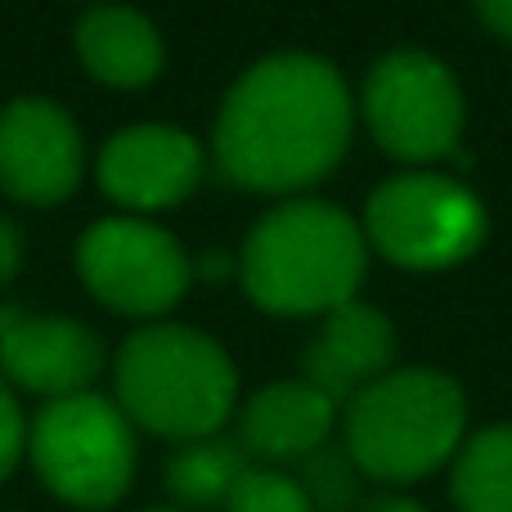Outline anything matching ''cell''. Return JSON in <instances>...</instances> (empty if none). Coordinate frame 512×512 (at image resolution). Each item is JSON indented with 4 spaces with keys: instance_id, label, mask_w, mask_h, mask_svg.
<instances>
[{
    "instance_id": "6da1fadb",
    "label": "cell",
    "mask_w": 512,
    "mask_h": 512,
    "mask_svg": "<svg viewBox=\"0 0 512 512\" xmlns=\"http://www.w3.org/2000/svg\"><path fill=\"white\" fill-rule=\"evenodd\" d=\"M355 104L319 54H270L248 68L216 117V162L243 189L292 194L342 162Z\"/></svg>"
},
{
    "instance_id": "7a4b0ae2",
    "label": "cell",
    "mask_w": 512,
    "mask_h": 512,
    "mask_svg": "<svg viewBox=\"0 0 512 512\" xmlns=\"http://www.w3.org/2000/svg\"><path fill=\"white\" fill-rule=\"evenodd\" d=\"M239 279L270 315H328L355 301L364 230L333 203H283L248 230Z\"/></svg>"
},
{
    "instance_id": "3957f363",
    "label": "cell",
    "mask_w": 512,
    "mask_h": 512,
    "mask_svg": "<svg viewBox=\"0 0 512 512\" xmlns=\"http://www.w3.org/2000/svg\"><path fill=\"white\" fill-rule=\"evenodd\" d=\"M239 378L221 342L185 324H149L117 351V409L167 441H203L230 418Z\"/></svg>"
},
{
    "instance_id": "277c9868",
    "label": "cell",
    "mask_w": 512,
    "mask_h": 512,
    "mask_svg": "<svg viewBox=\"0 0 512 512\" xmlns=\"http://www.w3.org/2000/svg\"><path fill=\"white\" fill-rule=\"evenodd\" d=\"M468 405L450 373L396 369L346 400V454L373 481L405 486L454 459Z\"/></svg>"
},
{
    "instance_id": "5b68a950",
    "label": "cell",
    "mask_w": 512,
    "mask_h": 512,
    "mask_svg": "<svg viewBox=\"0 0 512 512\" xmlns=\"http://www.w3.org/2000/svg\"><path fill=\"white\" fill-rule=\"evenodd\" d=\"M32 463L72 508H113L135 477V427L113 400L81 391L50 400L32 423Z\"/></svg>"
},
{
    "instance_id": "8992f818",
    "label": "cell",
    "mask_w": 512,
    "mask_h": 512,
    "mask_svg": "<svg viewBox=\"0 0 512 512\" xmlns=\"http://www.w3.org/2000/svg\"><path fill=\"white\" fill-rule=\"evenodd\" d=\"M364 234L387 261L405 270H445L468 261L486 239V207L450 176H396L373 189Z\"/></svg>"
},
{
    "instance_id": "52a82bcc",
    "label": "cell",
    "mask_w": 512,
    "mask_h": 512,
    "mask_svg": "<svg viewBox=\"0 0 512 512\" xmlns=\"http://www.w3.org/2000/svg\"><path fill=\"white\" fill-rule=\"evenodd\" d=\"M463 86L436 54L391 50L364 81V122L400 162H441L463 140Z\"/></svg>"
},
{
    "instance_id": "ba28073f",
    "label": "cell",
    "mask_w": 512,
    "mask_h": 512,
    "mask_svg": "<svg viewBox=\"0 0 512 512\" xmlns=\"http://www.w3.org/2000/svg\"><path fill=\"white\" fill-rule=\"evenodd\" d=\"M77 270L104 306L140 319L171 310L194 279L180 243L140 216H108L90 225L77 243Z\"/></svg>"
},
{
    "instance_id": "9c48e42d",
    "label": "cell",
    "mask_w": 512,
    "mask_h": 512,
    "mask_svg": "<svg viewBox=\"0 0 512 512\" xmlns=\"http://www.w3.org/2000/svg\"><path fill=\"white\" fill-rule=\"evenodd\" d=\"M81 185V131L54 99L23 95L0 113V189L54 207Z\"/></svg>"
},
{
    "instance_id": "30bf717a",
    "label": "cell",
    "mask_w": 512,
    "mask_h": 512,
    "mask_svg": "<svg viewBox=\"0 0 512 512\" xmlns=\"http://www.w3.org/2000/svg\"><path fill=\"white\" fill-rule=\"evenodd\" d=\"M203 180V149L180 126H126L99 153V189L135 212L185 203Z\"/></svg>"
},
{
    "instance_id": "8fae6325",
    "label": "cell",
    "mask_w": 512,
    "mask_h": 512,
    "mask_svg": "<svg viewBox=\"0 0 512 512\" xmlns=\"http://www.w3.org/2000/svg\"><path fill=\"white\" fill-rule=\"evenodd\" d=\"M99 369H104V342L86 324L63 315H23L0 360V373L14 387L50 400L90 391Z\"/></svg>"
},
{
    "instance_id": "7c38bea8",
    "label": "cell",
    "mask_w": 512,
    "mask_h": 512,
    "mask_svg": "<svg viewBox=\"0 0 512 512\" xmlns=\"http://www.w3.org/2000/svg\"><path fill=\"white\" fill-rule=\"evenodd\" d=\"M396 355V328L378 306L346 301L328 310L324 328L306 346V382L319 387L328 400H355L369 382L387 373Z\"/></svg>"
},
{
    "instance_id": "4fadbf2b",
    "label": "cell",
    "mask_w": 512,
    "mask_h": 512,
    "mask_svg": "<svg viewBox=\"0 0 512 512\" xmlns=\"http://www.w3.org/2000/svg\"><path fill=\"white\" fill-rule=\"evenodd\" d=\"M337 423V405L319 387L301 382H270L265 391L243 405L239 414V445L248 459H310L328 445Z\"/></svg>"
},
{
    "instance_id": "5bb4252c",
    "label": "cell",
    "mask_w": 512,
    "mask_h": 512,
    "mask_svg": "<svg viewBox=\"0 0 512 512\" xmlns=\"http://www.w3.org/2000/svg\"><path fill=\"white\" fill-rule=\"evenodd\" d=\"M77 54L90 77L117 90L149 86L167 63V45H162L158 27L126 5L90 9L77 23Z\"/></svg>"
},
{
    "instance_id": "9a60e30c",
    "label": "cell",
    "mask_w": 512,
    "mask_h": 512,
    "mask_svg": "<svg viewBox=\"0 0 512 512\" xmlns=\"http://www.w3.org/2000/svg\"><path fill=\"white\" fill-rule=\"evenodd\" d=\"M450 495L459 512H512V423H495L459 445Z\"/></svg>"
},
{
    "instance_id": "2e32d148",
    "label": "cell",
    "mask_w": 512,
    "mask_h": 512,
    "mask_svg": "<svg viewBox=\"0 0 512 512\" xmlns=\"http://www.w3.org/2000/svg\"><path fill=\"white\" fill-rule=\"evenodd\" d=\"M248 454L239 441H221V436H203V441H185L167 463V490L171 499L189 508H212L234 495V486L248 472Z\"/></svg>"
},
{
    "instance_id": "e0dca14e",
    "label": "cell",
    "mask_w": 512,
    "mask_h": 512,
    "mask_svg": "<svg viewBox=\"0 0 512 512\" xmlns=\"http://www.w3.org/2000/svg\"><path fill=\"white\" fill-rule=\"evenodd\" d=\"M355 463L346 450H315L310 459H301V490H306L315 512H351L355 504Z\"/></svg>"
},
{
    "instance_id": "ac0fdd59",
    "label": "cell",
    "mask_w": 512,
    "mask_h": 512,
    "mask_svg": "<svg viewBox=\"0 0 512 512\" xmlns=\"http://www.w3.org/2000/svg\"><path fill=\"white\" fill-rule=\"evenodd\" d=\"M225 512H315L297 477L274 468H248L234 495L225 499Z\"/></svg>"
},
{
    "instance_id": "d6986e66",
    "label": "cell",
    "mask_w": 512,
    "mask_h": 512,
    "mask_svg": "<svg viewBox=\"0 0 512 512\" xmlns=\"http://www.w3.org/2000/svg\"><path fill=\"white\" fill-rule=\"evenodd\" d=\"M23 445H27V427H23V414H18V400L9 396V387L0 382V481L14 472Z\"/></svg>"
},
{
    "instance_id": "ffe728a7",
    "label": "cell",
    "mask_w": 512,
    "mask_h": 512,
    "mask_svg": "<svg viewBox=\"0 0 512 512\" xmlns=\"http://www.w3.org/2000/svg\"><path fill=\"white\" fill-rule=\"evenodd\" d=\"M18 265H23V234H18L14 221L0 216V288L18 274Z\"/></svg>"
},
{
    "instance_id": "44dd1931",
    "label": "cell",
    "mask_w": 512,
    "mask_h": 512,
    "mask_svg": "<svg viewBox=\"0 0 512 512\" xmlns=\"http://www.w3.org/2000/svg\"><path fill=\"white\" fill-rule=\"evenodd\" d=\"M477 14L495 36L512 41V0H477Z\"/></svg>"
},
{
    "instance_id": "7402d4cb",
    "label": "cell",
    "mask_w": 512,
    "mask_h": 512,
    "mask_svg": "<svg viewBox=\"0 0 512 512\" xmlns=\"http://www.w3.org/2000/svg\"><path fill=\"white\" fill-rule=\"evenodd\" d=\"M364 512H427V508L414 504V499H405V495H378L364 504Z\"/></svg>"
},
{
    "instance_id": "603a6c76",
    "label": "cell",
    "mask_w": 512,
    "mask_h": 512,
    "mask_svg": "<svg viewBox=\"0 0 512 512\" xmlns=\"http://www.w3.org/2000/svg\"><path fill=\"white\" fill-rule=\"evenodd\" d=\"M18 319H23V310H18V306H0V360H5L9 333H14V328H18Z\"/></svg>"
},
{
    "instance_id": "cb8c5ba5",
    "label": "cell",
    "mask_w": 512,
    "mask_h": 512,
    "mask_svg": "<svg viewBox=\"0 0 512 512\" xmlns=\"http://www.w3.org/2000/svg\"><path fill=\"white\" fill-rule=\"evenodd\" d=\"M203 270H207V279H216V274H225V256H207V261H203Z\"/></svg>"
},
{
    "instance_id": "d4e9b609",
    "label": "cell",
    "mask_w": 512,
    "mask_h": 512,
    "mask_svg": "<svg viewBox=\"0 0 512 512\" xmlns=\"http://www.w3.org/2000/svg\"><path fill=\"white\" fill-rule=\"evenodd\" d=\"M158 512H171V508H158Z\"/></svg>"
}]
</instances>
